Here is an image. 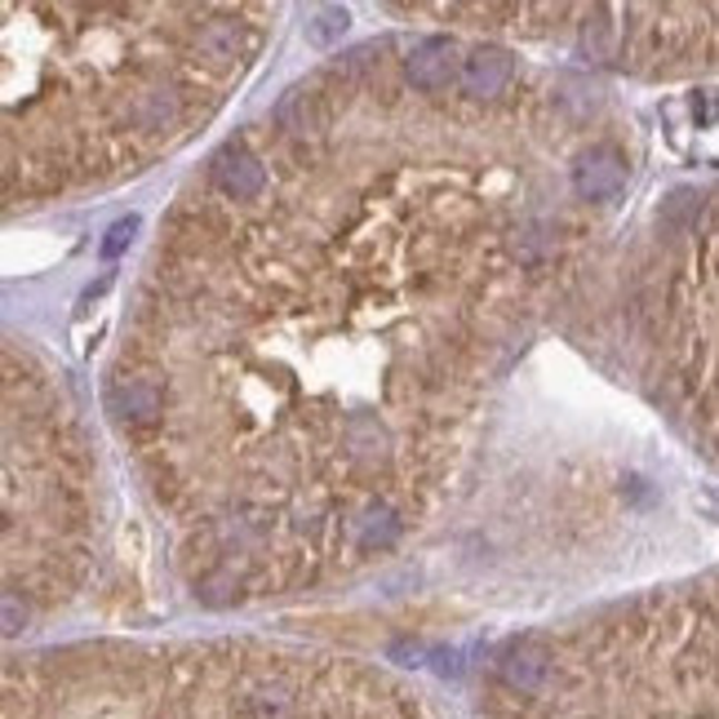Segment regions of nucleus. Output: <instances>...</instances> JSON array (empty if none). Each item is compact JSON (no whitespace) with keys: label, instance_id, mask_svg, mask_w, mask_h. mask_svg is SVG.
Here are the masks:
<instances>
[{"label":"nucleus","instance_id":"9","mask_svg":"<svg viewBox=\"0 0 719 719\" xmlns=\"http://www.w3.org/2000/svg\"><path fill=\"white\" fill-rule=\"evenodd\" d=\"M613 19H617V10L600 5L582 23V54H591L595 62H608L622 54V23H613Z\"/></svg>","mask_w":719,"mask_h":719},{"label":"nucleus","instance_id":"2","mask_svg":"<svg viewBox=\"0 0 719 719\" xmlns=\"http://www.w3.org/2000/svg\"><path fill=\"white\" fill-rule=\"evenodd\" d=\"M209 178H213V187H218L222 200H258L263 187H267L263 160H258L245 142H227V147L213 155Z\"/></svg>","mask_w":719,"mask_h":719},{"label":"nucleus","instance_id":"11","mask_svg":"<svg viewBox=\"0 0 719 719\" xmlns=\"http://www.w3.org/2000/svg\"><path fill=\"white\" fill-rule=\"evenodd\" d=\"M347 10H338V5H329V10H315V19L306 23V40L315 45V49H329V45H338L343 40V32H347Z\"/></svg>","mask_w":719,"mask_h":719},{"label":"nucleus","instance_id":"1","mask_svg":"<svg viewBox=\"0 0 719 719\" xmlns=\"http://www.w3.org/2000/svg\"><path fill=\"white\" fill-rule=\"evenodd\" d=\"M5 719H422L409 697L285 658H187L85 666L10 684Z\"/></svg>","mask_w":719,"mask_h":719},{"label":"nucleus","instance_id":"3","mask_svg":"<svg viewBox=\"0 0 719 719\" xmlns=\"http://www.w3.org/2000/svg\"><path fill=\"white\" fill-rule=\"evenodd\" d=\"M462 62H457V45L449 36H427L409 49L405 58V80L418 90V94H440L457 80Z\"/></svg>","mask_w":719,"mask_h":719},{"label":"nucleus","instance_id":"5","mask_svg":"<svg viewBox=\"0 0 719 719\" xmlns=\"http://www.w3.org/2000/svg\"><path fill=\"white\" fill-rule=\"evenodd\" d=\"M626 187V160L613 147H591L573 165V192L578 200H613Z\"/></svg>","mask_w":719,"mask_h":719},{"label":"nucleus","instance_id":"8","mask_svg":"<svg viewBox=\"0 0 719 719\" xmlns=\"http://www.w3.org/2000/svg\"><path fill=\"white\" fill-rule=\"evenodd\" d=\"M196 54L205 58V67H231L240 58V23L235 19H205L192 36Z\"/></svg>","mask_w":719,"mask_h":719},{"label":"nucleus","instance_id":"7","mask_svg":"<svg viewBox=\"0 0 719 719\" xmlns=\"http://www.w3.org/2000/svg\"><path fill=\"white\" fill-rule=\"evenodd\" d=\"M112 409L120 418H129L134 427L155 422L160 418V386L151 378H116L112 386Z\"/></svg>","mask_w":719,"mask_h":719},{"label":"nucleus","instance_id":"6","mask_svg":"<svg viewBox=\"0 0 719 719\" xmlns=\"http://www.w3.org/2000/svg\"><path fill=\"white\" fill-rule=\"evenodd\" d=\"M276 125L298 142H320L329 129V103L320 90H293L276 107Z\"/></svg>","mask_w":719,"mask_h":719},{"label":"nucleus","instance_id":"12","mask_svg":"<svg viewBox=\"0 0 719 719\" xmlns=\"http://www.w3.org/2000/svg\"><path fill=\"white\" fill-rule=\"evenodd\" d=\"M134 231H138V218H125V222H116L112 231H107V240H103V258H116L129 240H134Z\"/></svg>","mask_w":719,"mask_h":719},{"label":"nucleus","instance_id":"4","mask_svg":"<svg viewBox=\"0 0 719 719\" xmlns=\"http://www.w3.org/2000/svg\"><path fill=\"white\" fill-rule=\"evenodd\" d=\"M511 76H515V58L498 45H479L462 58V71H457V90L466 98H498L507 85H511Z\"/></svg>","mask_w":719,"mask_h":719},{"label":"nucleus","instance_id":"10","mask_svg":"<svg viewBox=\"0 0 719 719\" xmlns=\"http://www.w3.org/2000/svg\"><path fill=\"white\" fill-rule=\"evenodd\" d=\"M351 529H356V542H360L364 550H382V546H391V542H395L399 520H395V511H391V507L373 502L360 520H351Z\"/></svg>","mask_w":719,"mask_h":719}]
</instances>
